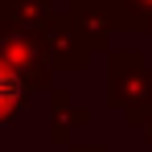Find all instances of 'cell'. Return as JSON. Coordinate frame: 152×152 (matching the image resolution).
Wrapping results in <instances>:
<instances>
[{
	"label": "cell",
	"instance_id": "cell-1",
	"mask_svg": "<svg viewBox=\"0 0 152 152\" xmlns=\"http://www.w3.org/2000/svg\"><path fill=\"white\" fill-rule=\"evenodd\" d=\"M17 95H21V78H17L8 66H4V62H0V115H4V111L17 103Z\"/></svg>",
	"mask_w": 152,
	"mask_h": 152
}]
</instances>
